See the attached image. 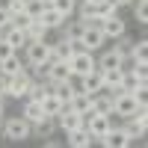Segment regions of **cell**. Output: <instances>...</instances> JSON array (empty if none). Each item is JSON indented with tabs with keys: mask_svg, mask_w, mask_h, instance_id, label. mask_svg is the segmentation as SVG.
<instances>
[{
	"mask_svg": "<svg viewBox=\"0 0 148 148\" xmlns=\"http://www.w3.org/2000/svg\"><path fill=\"white\" fill-rule=\"evenodd\" d=\"M39 21H42V24H45V27L51 30V33H56V30L65 24V18L59 15V12H56L53 6H45V9H42V15H39Z\"/></svg>",
	"mask_w": 148,
	"mask_h": 148,
	"instance_id": "cell-18",
	"label": "cell"
},
{
	"mask_svg": "<svg viewBox=\"0 0 148 148\" xmlns=\"http://www.w3.org/2000/svg\"><path fill=\"white\" fill-rule=\"evenodd\" d=\"M30 71L24 68L18 74H9L6 77V98H27V89H30Z\"/></svg>",
	"mask_w": 148,
	"mask_h": 148,
	"instance_id": "cell-6",
	"label": "cell"
},
{
	"mask_svg": "<svg viewBox=\"0 0 148 148\" xmlns=\"http://www.w3.org/2000/svg\"><path fill=\"white\" fill-rule=\"evenodd\" d=\"M65 110H74V113H80L83 119H89L92 113H95V110H92V95H86V92H74V98H71V101L65 104Z\"/></svg>",
	"mask_w": 148,
	"mask_h": 148,
	"instance_id": "cell-13",
	"label": "cell"
},
{
	"mask_svg": "<svg viewBox=\"0 0 148 148\" xmlns=\"http://www.w3.org/2000/svg\"><path fill=\"white\" fill-rule=\"evenodd\" d=\"M51 6H53L62 18H71L74 9H77V0H51Z\"/></svg>",
	"mask_w": 148,
	"mask_h": 148,
	"instance_id": "cell-26",
	"label": "cell"
},
{
	"mask_svg": "<svg viewBox=\"0 0 148 148\" xmlns=\"http://www.w3.org/2000/svg\"><path fill=\"white\" fill-rule=\"evenodd\" d=\"M92 110H95V113H113V95H110V92H95L92 95Z\"/></svg>",
	"mask_w": 148,
	"mask_h": 148,
	"instance_id": "cell-21",
	"label": "cell"
},
{
	"mask_svg": "<svg viewBox=\"0 0 148 148\" xmlns=\"http://www.w3.org/2000/svg\"><path fill=\"white\" fill-rule=\"evenodd\" d=\"M65 142H68L71 148H89L95 139L89 136V130H86V125H83V127H77V130H68V133H65Z\"/></svg>",
	"mask_w": 148,
	"mask_h": 148,
	"instance_id": "cell-16",
	"label": "cell"
},
{
	"mask_svg": "<svg viewBox=\"0 0 148 148\" xmlns=\"http://www.w3.org/2000/svg\"><path fill=\"white\" fill-rule=\"evenodd\" d=\"M9 53H15V51H12V45H9V42H3V39H0V59H6Z\"/></svg>",
	"mask_w": 148,
	"mask_h": 148,
	"instance_id": "cell-30",
	"label": "cell"
},
{
	"mask_svg": "<svg viewBox=\"0 0 148 148\" xmlns=\"http://www.w3.org/2000/svg\"><path fill=\"white\" fill-rule=\"evenodd\" d=\"M9 21H12V12L6 6H0V27H9Z\"/></svg>",
	"mask_w": 148,
	"mask_h": 148,
	"instance_id": "cell-29",
	"label": "cell"
},
{
	"mask_svg": "<svg viewBox=\"0 0 148 148\" xmlns=\"http://www.w3.org/2000/svg\"><path fill=\"white\" fill-rule=\"evenodd\" d=\"M53 119H56V130H62V133L77 130V127H83V125H86V119H83L80 113H74V110H62V113L53 116Z\"/></svg>",
	"mask_w": 148,
	"mask_h": 148,
	"instance_id": "cell-10",
	"label": "cell"
},
{
	"mask_svg": "<svg viewBox=\"0 0 148 148\" xmlns=\"http://www.w3.org/2000/svg\"><path fill=\"white\" fill-rule=\"evenodd\" d=\"M39 3H45V6H51V0H39Z\"/></svg>",
	"mask_w": 148,
	"mask_h": 148,
	"instance_id": "cell-34",
	"label": "cell"
},
{
	"mask_svg": "<svg viewBox=\"0 0 148 148\" xmlns=\"http://www.w3.org/2000/svg\"><path fill=\"white\" fill-rule=\"evenodd\" d=\"M0 136L6 142H27V139H33V125L24 116H9V119H3Z\"/></svg>",
	"mask_w": 148,
	"mask_h": 148,
	"instance_id": "cell-1",
	"label": "cell"
},
{
	"mask_svg": "<svg viewBox=\"0 0 148 148\" xmlns=\"http://www.w3.org/2000/svg\"><path fill=\"white\" fill-rule=\"evenodd\" d=\"M110 127H113V113H92L86 119V130H89L92 139H101Z\"/></svg>",
	"mask_w": 148,
	"mask_h": 148,
	"instance_id": "cell-7",
	"label": "cell"
},
{
	"mask_svg": "<svg viewBox=\"0 0 148 148\" xmlns=\"http://www.w3.org/2000/svg\"><path fill=\"white\" fill-rule=\"evenodd\" d=\"M133 21L136 24H148V0H133Z\"/></svg>",
	"mask_w": 148,
	"mask_h": 148,
	"instance_id": "cell-27",
	"label": "cell"
},
{
	"mask_svg": "<svg viewBox=\"0 0 148 148\" xmlns=\"http://www.w3.org/2000/svg\"><path fill=\"white\" fill-rule=\"evenodd\" d=\"M116 3H119V6H130L133 0H116Z\"/></svg>",
	"mask_w": 148,
	"mask_h": 148,
	"instance_id": "cell-33",
	"label": "cell"
},
{
	"mask_svg": "<svg viewBox=\"0 0 148 148\" xmlns=\"http://www.w3.org/2000/svg\"><path fill=\"white\" fill-rule=\"evenodd\" d=\"M24 33H27V39H30V42H42V39H47V36H51V30H47L39 18H33V21H30V27L24 30Z\"/></svg>",
	"mask_w": 148,
	"mask_h": 148,
	"instance_id": "cell-23",
	"label": "cell"
},
{
	"mask_svg": "<svg viewBox=\"0 0 148 148\" xmlns=\"http://www.w3.org/2000/svg\"><path fill=\"white\" fill-rule=\"evenodd\" d=\"M3 42H9L12 45V51H15V53H21L24 51V47H27V33H24V30H18V27H12V24H9V27H3Z\"/></svg>",
	"mask_w": 148,
	"mask_h": 148,
	"instance_id": "cell-14",
	"label": "cell"
},
{
	"mask_svg": "<svg viewBox=\"0 0 148 148\" xmlns=\"http://www.w3.org/2000/svg\"><path fill=\"white\" fill-rule=\"evenodd\" d=\"M127 62H148V39H139L130 45V59Z\"/></svg>",
	"mask_w": 148,
	"mask_h": 148,
	"instance_id": "cell-24",
	"label": "cell"
},
{
	"mask_svg": "<svg viewBox=\"0 0 148 148\" xmlns=\"http://www.w3.org/2000/svg\"><path fill=\"white\" fill-rule=\"evenodd\" d=\"M0 127H3V116H0Z\"/></svg>",
	"mask_w": 148,
	"mask_h": 148,
	"instance_id": "cell-36",
	"label": "cell"
},
{
	"mask_svg": "<svg viewBox=\"0 0 148 148\" xmlns=\"http://www.w3.org/2000/svg\"><path fill=\"white\" fill-rule=\"evenodd\" d=\"M0 95L6 98V77H3V74H0Z\"/></svg>",
	"mask_w": 148,
	"mask_h": 148,
	"instance_id": "cell-32",
	"label": "cell"
},
{
	"mask_svg": "<svg viewBox=\"0 0 148 148\" xmlns=\"http://www.w3.org/2000/svg\"><path fill=\"white\" fill-rule=\"evenodd\" d=\"M104 45H107V36L101 33V27H98V24H86V30L80 36V47L98 53V51H104Z\"/></svg>",
	"mask_w": 148,
	"mask_h": 148,
	"instance_id": "cell-5",
	"label": "cell"
},
{
	"mask_svg": "<svg viewBox=\"0 0 148 148\" xmlns=\"http://www.w3.org/2000/svg\"><path fill=\"white\" fill-rule=\"evenodd\" d=\"M130 45H133V39H130L127 33H125V36H119V39H113V51H116L121 59H125V62L130 59Z\"/></svg>",
	"mask_w": 148,
	"mask_h": 148,
	"instance_id": "cell-25",
	"label": "cell"
},
{
	"mask_svg": "<svg viewBox=\"0 0 148 148\" xmlns=\"http://www.w3.org/2000/svg\"><path fill=\"white\" fill-rule=\"evenodd\" d=\"M42 9H45V3H39V0H27L21 12H27L30 18H39V15H42Z\"/></svg>",
	"mask_w": 148,
	"mask_h": 148,
	"instance_id": "cell-28",
	"label": "cell"
},
{
	"mask_svg": "<svg viewBox=\"0 0 148 148\" xmlns=\"http://www.w3.org/2000/svg\"><path fill=\"white\" fill-rule=\"evenodd\" d=\"M77 89L86 92V95L101 92V89H104V74L95 68V71H89V74H83V77H77Z\"/></svg>",
	"mask_w": 148,
	"mask_h": 148,
	"instance_id": "cell-11",
	"label": "cell"
},
{
	"mask_svg": "<svg viewBox=\"0 0 148 148\" xmlns=\"http://www.w3.org/2000/svg\"><path fill=\"white\" fill-rule=\"evenodd\" d=\"M0 39H3V27H0Z\"/></svg>",
	"mask_w": 148,
	"mask_h": 148,
	"instance_id": "cell-35",
	"label": "cell"
},
{
	"mask_svg": "<svg viewBox=\"0 0 148 148\" xmlns=\"http://www.w3.org/2000/svg\"><path fill=\"white\" fill-rule=\"evenodd\" d=\"M24 62L27 65H47L51 62V39L27 42V47H24Z\"/></svg>",
	"mask_w": 148,
	"mask_h": 148,
	"instance_id": "cell-3",
	"label": "cell"
},
{
	"mask_svg": "<svg viewBox=\"0 0 148 148\" xmlns=\"http://www.w3.org/2000/svg\"><path fill=\"white\" fill-rule=\"evenodd\" d=\"M53 130H56V119L53 116H45L42 121L33 125V139H47V136H53Z\"/></svg>",
	"mask_w": 148,
	"mask_h": 148,
	"instance_id": "cell-20",
	"label": "cell"
},
{
	"mask_svg": "<svg viewBox=\"0 0 148 148\" xmlns=\"http://www.w3.org/2000/svg\"><path fill=\"white\" fill-rule=\"evenodd\" d=\"M68 68H71V77H83V74H89L98 68V59L92 51H83V47H77L74 51V56L68 59Z\"/></svg>",
	"mask_w": 148,
	"mask_h": 148,
	"instance_id": "cell-4",
	"label": "cell"
},
{
	"mask_svg": "<svg viewBox=\"0 0 148 148\" xmlns=\"http://www.w3.org/2000/svg\"><path fill=\"white\" fill-rule=\"evenodd\" d=\"M21 116L30 121V125H36V121H42L45 119V110L39 101H33V98H24V107H21Z\"/></svg>",
	"mask_w": 148,
	"mask_h": 148,
	"instance_id": "cell-17",
	"label": "cell"
},
{
	"mask_svg": "<svg viewBox=\"0 0 148 148\" xmlns=\"http://www.w3.org/2000/svg\"><path fill=\"white\" fill-rule=\"evenodd\" d=\"M45 80L47 83H62V80H71V68H68V62H59V59H56V62H47L45 65Z\"/></svg>",
	"mask_w": 148,
	"mask_h": 148,
	"instance_id": "cell-12",
	"label": "cell"
},
{
	"mask_svg": "<svg viewBox=\"0 0 148 148\" xmlns=\"http://www.w3.org/2000/svg\"><path fill=\"white\" fill-rule=\"evenodd\" d=\"M24 68H27V62L21 59V53H9L6 59H0V74H3V77L18 74V71H24Z\"/></svg>",
	"mask_w": 148,
	"mask_h": 148,
	"instance_id": "cell-19",
	"label": "cell"
},
{
	"mask_svg": "<svg viewBox=\"0 0 148 148\" xmlns=\"http://www.w3.org/2000/svg\"><path fill=\"white\" fill-rule=\"evenodd\" d=\"M98 59V71H110V68H125L127 62L121 59L113 47H107V51H101V56H95Z\"/></svg>",
	"mask_w": 148,
	"mask_h": 148,
	"instance_id": "cell-15",
	"label": "cell"
},
{
	"mask_svg": "<svg viewBox=\"0 0 148 148\" xmlns=\"http://www.w3.org/2000/svg\"><path fill=\"white\" fill-rule=\"evenodd\" d=\"M98 27H101V33L107 36V42H110V39H119V36L127 33V21H121L119 15H110L104 21H98Z\"/></svg>",
	"mask_w": 148,
	"mask_h": 148,
	"instance_id": "cell-9",
	"label": "cell"
},
{
	"mask_svg": "<svg viewBox=\"0 0 148 148\" xmlns=\"http://www.w3.org/2000/svg\"><path fill=\"white\" fill-rule=\"evenodd\" d=\"M77 3H89V6H101V3H107V0H77Z\"/></svg>",
	"mask_w": 148,
	"mask_h": 148,
	"instance_id": "cell-31",
	"label": "cell"
},
{
	"mask_svg": "<svg viewBox=\"0 0 148 148\" xmlns=\"http://www.w3.org/2000/svg\"><path fill=\"white\" fill-rule=\"evenodd\" d=\"M98 142H101L104 148H127V145H133V136H130L125 127H116V125H113Z\"/></svg>",
	"mask_w": 148,
	"mask_h": 148,
	"instance_id": "cell-8",
	"label": "cell"
},
{
	"mask_svg": "<svg viewBox=\"0 0 148 148\" xmlns=\"http://www.w3.org/2000/svg\"><path fill=\"white\" fill-rule=\"evenodd\" d=\"M139 101H145V95H136V92H119L116 98H113V116H119V119H130L133 113H136V107H139Z\"/></svg>",
	"mask_w": 148,
	"mask_h": 148,
	"instance_id": "cell-2",
	"label": "cell"
},
{
	"mask_svg": "<svg viewBox=\"0 0 148 148\" xmlns=\"http://www.w3.org/2000/svg\"><path fill=\"white\" fill-rule=\"evenodd\" d=\"M39 104H42V110H45V116H59V113H62V110H65V107H62V101H59V98L53 95V89L47 92V95L42 98Z\"/></svg>",
	"mask_w": 148,
	"mask_h": 148,
	"instance_id": "cell-22",
	"label": "cell"
}]
</instances>
